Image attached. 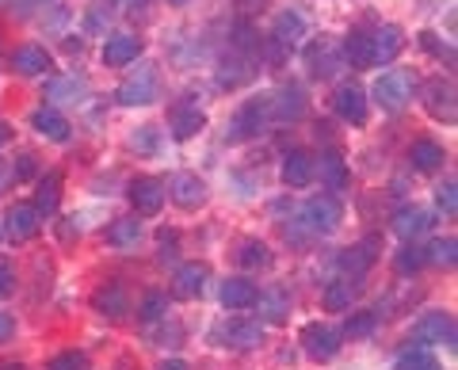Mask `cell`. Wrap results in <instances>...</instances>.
Listing matches in <instances>:
<instances>
[{"instance_id": "6da1fadb", "label": "cell", "mask_w": 458, "mask_h": 370, "mask_svg": "<svg viewBox=\"0 0 458 370\" xmlns=\"http://www.w3.org/2000/svg\"><path fill=\"white\" fill-rule=\"evenodd\" d=\"M375 104L382 111H390V115H397V111H405V104L412 99V77L405 73V69H390V73H382L375 80Z\"/></svg>"}, {"instance_id": "7a4b0ae2", "label": "cell", "mask_w": 458, "mask_h": 370, "mask_svg": "<svg viewBox=\"0 0 458 370\" xmlns=\"http://www.w3.org/2000/svg\"><path fill=\"white\" fill-rule=\"evenodd\" d=\"M165 198H168V183H165V180H157V176H138V180H131V203H134V210H138L141 218L161 214Z\"/></svg>"}, {"instance_id": "3957f363", "label": "cell", "mask_w": 458, "mask_h": 370, "mask_svg": "<svg viewBox=\"0 0 458 370\" xmlns=\"http://www.w3.org/2000/svg\"><path fill=\"white\" fill-rule=\"evenodd\" d=\"M157 99V69L153 65H141L138 73H131L119 84V104L126 107H146Z\"/></svg>"}, {"instance_id": "277c9868", "label": "cell", "mask_w": 458, "mask_h": 370, "mask_svg": "<svg viewBox=\"0 0 458 370\" xmlns=\"http://www.w3.org/2000/svg\"><path fill=\"white\" fill-rule=\"evenodd\" d=\"M340 218H344V210H340L336 195H313L306 203V225L313 233H333L340 225Z\"/></svg>"}, {"instance_id": "5b68a950", "label": "cell", "mask_w": 458, "mask_h": 370, "mask_svg": "<svg viewBox=\"0 0 458 370\" xmlns=\"http://www.w3.org/2000/svg\"><path fill=\"white\" fill-rule=\"evenodd\" d=\"M333 107H336V115H340L344 122H352V126H363L367 115H370L367 92L360 88V84H340L336 96H333Z\"/></svg>"}, {"instance_id": "8992f818", "label": "cell", "mask_w": 458, "mask_h": 370, "mask_svg": "<svg viewBox=\"0 0 458 370\" xmlns=\"http://www.w3.org/2000/svg\"><path fill=\"white\" fill-rule=\"evenodd\" d=\"M302 348H306L310 359L325 363V359H333V355L340 351V332L328 329V324H321V321H313V324L302 329Z\"/></svg>"}, {"instance_id": "52a82bcc", "label": "cell", "mask_w": 458, "mask_h": 370, "mask_svg": "<svg viewBox=\"0 0 458 370\" xmlns=\"http://www.w3.org/2000/svg\"><path fill=\"white\" fill-rule=\"evenodd\" d=\"M168 126H172V138L188 141V138H195V134L207 126V115H203V107H199V104H188V99H180V104L168 111Z\"/></svg>"}, {"instance_id": "ba28073f", "label": "cell", "mask_w": 458, "mask_h": 370, "mask_svg": "<svg viewBox=\"0 0 458 370\" xmlns=\"http://www.w3.org/2000/svg\"><path fill=\"white\" fill-rule=\"evenodd\" d=\"M412 336H417L420 344H447V348H454V317L451 313H424L420 324L412 329Z\"/></svg>"}, {"instance_id": "9c48e42d", "label": "cell", "mask_w": 458, "mask_h": 370, "mask_svg": "<svg viewBox=\"0 0 458 370\" xmlns=\"http://www.w3.org/2000/svg\"><path fill=\"white\" fill-rule=\"evenodd\" d=\"M168 195H172V203L183 206V210H199L207 203V183L199 180L195 172H180L176 180L168 183Z\"/></svg>"}, {"instance_id": "30bf717a", "label": "cell", "mask_w": 458, "mask_h": 370, "mask_svg": "<svg viewBox=\"0 0 458 370\" xmlns=\"http://www.w3.org/2000/svg\"><path fill=\"white\" fill-rule=\"evenodd\" d=\"M313 172H321V183L328 191L348 188V161H344L340 149H325L321 156H313Z\"/></svg>"}, {"instance_id": "8fae6325", "label": "cell", "mask_w": 458, "mask_h": 370, "mask_svg": "<svg viewBox=\"0 0 458 370\" xmlns=\"http://www.w3.org/2000/svg\"><path fill=\"white\" fill-rule=\"evenodd\" d=\"M378 248H382V240H378V237H363L360 245H352L348 252L340 256V267H344L348 275H363V272H370V267H375Z\"/></svg>"}, {"instance_id": "7c38bea8", "label": "cell", "mask_w": 458, "mask_h": 370, "mask_svg": "<svg viewBox=\"0 0 458 370\" xmlns=\"http://www.w3.org/2000/svg\"><path fill=\"white\" fill-rule=\"evenodd\" d=\"M313 153H306V149H291L283 156V183L286 188H310L313 183Z\"/></svg>"}, {"instance_id": "4fadbf2b", "label": "cell", "mask_w": 458, "mask_h": 370, "mask_svg": "<svg viewBox=\"0 0 458 370\" xmlns=\"http://www.w3.org/2000/svg\"><path fill=\"white\" fill-rule=\"evenodd\" d=\"M432 230V214L428 210H420V206H401L397 214H394V233L401 237V240H417L420 233H428Z\"/></svg>"}, {"instance_id": "5bb4252c", "label": "cell", "mask_w": 458, "mask_h": 370, "mask_svg": "<svg viewBox=\"0 0 458 370\" xmlns=\"http://www.w3.org/2000/svg\"><path fill=\"white\" fill-rule=\"evenodd\" d=\"M138 54H141V38L138 35H111L104 42V62L111 69H123V65L138 62Z\"/></svg>"}, {"instance_id": "9a60e30c", "label": "cell", "mask_w": 458, "mask_h": 370, "mask_svg": "<svg viewBox=\"0 0 458 370\" xmlns=\"http://www.w3.org/2000/svg\"><path fill=\"white\" fill-rule=\"evenodd\" d=\"M8 237L12 240H31L38 230H42V218H38V210L35 206H27V203H16L8 210Z\"/></svg>"}, {"instance_id": "2e32d148", "label": "cell", "mask_w": 458, "mask_h": 370, "mask_svg": "<svg viewBox=\"0 0 458 370\" xmlns=\"http://www.w3.org/2000/svg\"><path fill=\"white\" fill-rule=\"evenodd\" d=\"M264 111H267V104H260V99H252V104L241 107L233 115V122H229V141L252 138L256 130H260V122H264Z\"/></svg>"}, {"instance_id": "e0dca14e", "label": "cell", "mask_w": 458, "mask_h": 370, "mask_svg": "<svg viewBox=\"0 0 458 370\" xmlns=\"http://www.w3.org/2000/svg\"><path fill=\"white\" fill-rule=\"evenodd\" d=\"M401 46H405V31H401L397 23H386V27H378V31L370 35V50H375V65H378V62H394L397 54H401Z\"/></svg>"}, {"instance_id": "ac0fdd59", "label": "cell", "mask_w": 458, "mask_h": 370, "mask_svg": "<svg viewBox=\"0 0 458 370\" xmlns=\"http://www.w3.org/2000/svg\"><path fill=\"white\" fill-rule=\"evenodd\" d=\"M92 309L104 313V317H126V313H131V298H126L119 282H107V287H99L92 294Z\"/></svg>"}, {"instance_id": "d6986e66", "label": "cell", "mask_w": 458, "mask_h": 370, "mask_svg": "<svg viewBox=\"0 0 458 370\" xmlns=\"http://www.w3.org/2000/svg\"><path fill=\"white\" fill-rule=\"evenodd\" d=\"M8 62H12V69H16L20 77H38V73H47L50 69V54L42 46H16Z\"/></svg>"}, {"instance_id": "ffe728a7", "label": "cell", "mask_w": 458, "mask_h": 370, "mask_svg": "<svg viewBox=\"0 0 458 370\" xmlns=\"http://www.w3.org/2000/svg\"><path fill=\"white\" fill-rule=\"evenodd\" d=\"M424 96H428V111H432L436 119L454 122V84L451 80H432L424 88Z\"/></svg>"}, {"instance_id": "44dd1931", "label": "cell", "mask_w": 458, "mask_h": 370, "mask_svg": "<svg viewBox=\"0 0 458 370\" xmlns=\"http://www.w3.org/2000/svg\"><path fill=\"white\" fill-rule=\"evenodd\" d=\"M409 161H412V168H417V172H436V168H443V161H447V153H443L439 141L420 138V141H412Z\"/></svg>"}, {"instance_id": "7402d4cb", "label": "cell", "mask_w": 458, "mask_h": 370, "mask_svg": "<svg viewBox=\"0 0 458 370\" xmlns=\"http://www.w3.org/2000/svg\"><path fill=\"white\" fill-rule=\"evenodd\" d=\"M31 126L50 141H69V119L57 107H38L31 115Z\"/></svg>"}, {"instance_id": "603a6c76", "label": "cell", "mask_w": 458, "mask_h": 370, "mask_svg": "<svg viewBox=\"0 0 458 370\" xmlns=\"http://www.w3.org/2000/svg\"><path fill=\"white\" fill-rule=\"evenodd\" d=\"M207 279H210V272H207V264H183L180 272H176V298H199L207 290Z\"/></svg>"}, {"instance_id": "cb8c5ba5", "label": "cell", "mask_w": 458, "mask_h": 370, "mask_svg": "<svg viewBox=\"0 0 458 370\" xmlns=\"http://www.w3.org/2000/svg\"><path fill=\"white\" fill-rule=\"evenodd\" d=\"M256 282L249 279H225L222 282V306L225 309H252L256 306Z\"/></svg>"}, {"instance_id": "d4e9b609", "label": "cell", "mask_w": 458, "mask_h": 370, "mask_svg": "<svg viewBox=\"0 0 458 370\" xmlns=\"http://www.w3.org/2000/svg\"><path fill=\"white\" fill-rule=\"evenodd\" d=\"M57 203H62V172H47L38 180V191H35V210L38 218H50Z\"/></svg>"}, {"instance_id": "484cf974", "label": "cell", "mask_w": 458, "mask_h": 370, "mask_svg": "<svg viewBox=\"0 0 458 370\" xmlns=\"http://www.w3.org/2000/svg\"><path fill=\"white\" fill-rule=\"evenodd\" d=\"M340 50L336 46H328V42H318V46H310L306 50V65H310V73L313 77H333L336 69H340Z\"/></svg>"}, {"instance_id": "4316f807", "label": "cell", "mask_w": 458, "mask_h": 370, "mask_svg": "<svg viewBox=\"0 0 458 370\" xmlns=\"http://www.w3.org/2000/svg\"><path fill=\"white\" fill-rule=\"evenodd\" d=\"M340 58H348L355 69H370L375 65V50H370V35L367 31H352L344 38V54Z\"/></svg>"}, {"instance_id": "83f0119b", "label": "cell", "mask_w": 458, "mask_h": 370, "mask_svg": "<svg viewBox=\"0 0 458 370\" xmlns=\"http://www.w3.org/2000/svg\"><path fill=\"white\" fill-rule=\"evenodd\" d=\"M225 348H256L264 340V324H249V321H233L229 329L222 332Z\"/></svg>"}, {"instance_id": "f1b7e54d", "label": "cell", "mask_w": 458, "mask_h": 370, "mask_svg": "<svg viewBox=\"0 0 458 370\" xmlns=\"http://www.w3.org/2000/svg\"><path fill=\"white\" fill-rule=\"evenodd\" d=\"M271 107H276L279 119H302V115H306V92L298 88V84H291V88L279 92V99H276Z\"/></svg>"}, {"instance_id": "f546056e", "label": "cell", "mask_w": 458, "mask_h": 370, "mask_svg": "<svg viewBox=\"0 0 458 370\" xmlns=\"http://www.w3.org/2000/svg\"><path fill=\"white\" fill-rule=\"evenodd\" d=\"M107 240H111L114 248H134L138 240H141V222L138 218H119L107 230Z\"/></svg>"}, {"instance_id": "4dcf8cb0", "label": "cell", "mask_w": 458, "mask_h": 370, "mask_svg": "<svg viewBox=\"0 0 458 370\" xmlns=\"http://www.w3.org/2000/svg\"><path fill=\"white\" fill-rule=\"evenodd\" d=\"M306 35V20L298 16V12H283V16L276 20V42L279 46H291V42H298Z\"/></svg>"}, {"instance_id": "1f68e13d", "label": "cell", "mask_w": 458, "mask_h": 370, "mask_svg": "<svg viewBox=\"0 0 458 370\" xmlns=\"http://www.w3.org/2000/svg\"><path fill=\"white\" fill-rule=\"evenodd\" d=\"M241 267H249V272H256V267H267L271 264V252L264 240H241V252H237Z\"/></svg>"}, {"instance_id": "d6a6232c", "label": "cell", "mask_w": 458, "mask_h": 370, "mask_svg": "<svg viewBox=\"0 0 458 370\" xmlns=\"http://www.w3.org/2000/svg\"><path fill=\"white\" fill-rule=\"evenodd\" d=\"M321 302L328 313H344L352 306V282H328L325 294H321Z\"/></svg>"}, {"instance_id": "836d02e7", "label": "cell", "mask_w": 458, "mask_h": 370, "mask_svg": "<svg viewBox=\"0 0 458 370\" xmlns=\"http://www.w3.org/2000/svg\"><path fill=\"white\" fill-rule=\"evenodd\" d=\"M424 256H428L432 264H439V267H454V260H458V240H454V237H439Z\"/></svg>"}, {"instance_id": "e575fe53", "label": "cell", "mask_w": 458, "mask_h": 370, "mask_svg": "<svg viewBox=\"0 0 458 370\" xmlns=\"http://www.w3.org/2000/svg\"><path fill=\"white\" fill-rule=\"evenodd\" d=\"M424 264H428V256H424L420 245H405V248L397 252V272H401V275H417Z\"/></svg>"}, {"instance_id": "d590c367", "label": "cell", "mask_w": 458, "mask_h": 370, "mask_svg": "<svg viewBox=\"0 0 458 370\" xmlns=\"http://www.w3.org/2000/svg\"><path fill=\"white\" fill-rule=\"evenodd\" d=\"M84 96H89V88H84L81 80H54V84H50V99H65V104H84Z\"/></svg>"}, {"instance_id": "8d00e7d4", "label": "cell", "mask_w": 458, "mask_h": 370, "mask_svg": "<svg viewBox=\"0 0 458 370\" xmlns=\"http://www.w3.org/2000/svg\"><path fill=\"white\" fill-rule=\"evenodd\" d=\"M114 20V0H92V8H89V31H104V27Z\"/></svg>"}, {"instance_id": "74e56055", "label": "cell", "mask_w": 458, "mask_h": 370, "mask_svg": "<svg viewBox=\"0 0 458 370\" xmlns=\"http://www.w3.org/2000/svg\"><path fill=\"white\" fill-rule=\"evenodd\" d=\"M394 370H439V363H436V359H432V355H428L424 348H412V351L401 355Z\"/></svg>"}, {"instance_id": "f35d334b", "label": "cell", "mask_w": 458, "mask_h": 370, "mask_svg": "<svg viewBox=\"0 0 458 370\" xmlns=\"http://www.w3.org/2000/svg\"><path fill=\"white\" fill-rule=\"evenodd\" d=\"M256 302H260V309H264V317L267 321H286V298L279 294V290H271V294H256Z\"/></svg>"}, {"instance_id": "ab89813d", "label": "cell", "mask_w": 458, "mask_h": 370, "mask_svg": "<svg viewBox=\"0 0 458 370\" xmlns=\"http://www.w3.org/2000/svg\"><path fill=\"white\" fill-rule=\"evenodd\" d=\"M165 313H168V298L165 294H146V298H141V306H138L141 321H161Z\"/></svg>"}, {"instance_id": "60d3db41", "label": "cell", "mask_w": 458, "mask_h": 370, "mask_svg": "<svg viewBox=\"0 0 458 370\" xmlns=\"http://www.w3.org/2000/svg\"><path fill=\"white\" fill-rule=\"evenodd\" d=\"M375 324H378V317L375 313H355V317H348V324H344V336H370L375 332Z\"/></svg>"}, {"instance_id": "b9f144b4", "label": "cell", "mask_w": 458, "mask_h": 370, "mask_svg": "<svg viewBox=\"0 0 458 370\" xmlns=\"http://www.w3.org/2000/svg\"><path fill=\"white\" fill-rule=\"evenodd\" d=\"M436 203H439V210L447 218H454L458 214V195H454V180H447V183H439L436 188Z\"/></svg>"}, {"instance_id": "7bdbcfd3", "label": "cell", "mask_w": 458, "mask_h": 370, "mask_svg": "<svg viewBox=\"0 0 458 370\" xmlns=\"http://www.w3.org/2000/svg\"><path fill=\"white\" fill-rule=\"evenodd\" d=\"M47 370H84V359L77 351H62V355H54Z\"/></svg>"}, {"instance_id": "ee69618b", "label": "cell", "mask_w": 458, "mask_h": 370, "mask_svg": "<svg viewBox=\"0 0 458 370\" xmlns=\"http://www.w3.org/2000/svg\"><path fill=\"white\" fill-rule=\"evenodd\" d=\"M35 156L31 153H23L20 161H16V168H12V176H16V183H27V180H35Z\"/></svg>"}, {"instance_id": "f6af8a7d", "label": "cell", "mask_w": 458, "mask_h": 370, "mask_svg": "<svg viewBox=\"0 0 458 370\" xmlns=\"http://www.w3.org/2000/svg\"><path fill=\"white\" fill-rule=\"evenodd\" d=\"M131 146H134V149L153 153V149H157V130H153V126H141V130L131 138Z\"/></svg>"}, {"instance_id": "bcb514c9", "label": "cell", "mask_w": 458, "mask_h": 370, "mask_svg": "<svg viewBox=\"0 0 458 370\" xmlns=\"http://www.w3.org/2000/svg\"><path fill=\"white\" fill-rule=\"evenodd\" d=\"M12 290H16V272L8 260H0V298H8Z\"/></svg>"}, {"instance_id": "7dc6e473", "label": "cell", "mask_w": 458, "mask_h": 370, "mask_svg": "<svg viewBox=\"0 0 458 370\" xmlns=\"http://www.w3.org/2000/svg\"><path fill=\"white\" fill-rule=\"evenodd\" d=\"M12 336H16V321H12L8 313H0V344H8Z\"/></svg>"}, {"instance_id": "c3c4849f", "label": "cell", "mask_w": 458, "mask_h": 370, "mask_svg": "<svg viewBox=\"0 0 458 370\" xmlns=\"http://www.w3.org/2000/svg\"><path fill=\"white\" fill-rule=\"evenodd\" d=\"M176 256V233H161V260Z\"/></svg>"}, {"instance_id": "681fc988", "label": "cell", "mask_w": 458, "mask_h": 370, "mask_svg": "<svg viewBox=\"0 0 458 370\" xmlns=\"http://www.w3.org/2000/svg\"><path fill=\"white\" fill-rule=\"evenodd\" d=\"M8 141H12V122L0 119V146H8Z\"/></svg>"}, {"instance_id": "f907efd6", "label": "cell", "mask_w": 458, "mask_h": 370, "mask_svg": "<svg viewBox=\"0 0 458 370\" xmlns=\"http://www.w3.org/2000/svg\"><path fill=\"white\" fill-rule=\"evenodd\" d=\"M157 370H188V363H183V359H168V363H161Z\"/></svg>"}, {"instance_id": "816d5d0a", "label": "cell", "mask_w": 458, "mask_h": 370, "mask_svg": "<svg viewBox=\"0 0 458 370\" xmlns=\"http://www.w3.org/2000/svg\"><path fill=\"white\" fill-rule=\"evenodd\" d=\"M8 180H12V172H8V164H4V161H0V191H4V188H8Z\"/></svg>"}, {"instance_id": "f5cc1de1", "label": "cell", "mask_w": 458, "mask_h": 370, "mask_svg": "<svg viewBox=\"0 0 458 370\" xmlns=\"http://www.w3.org/2000/svg\"><path fill=\"white\" fill-rule=\"evenodd\" d=\"M20 4H38V0H20Z\"/></svg>"}, {"instance_id": "db71d44e", "label": "cell", "mask_w": 458, "mask_h": 370, "mask_svg": "<svg viewBox=\"0 0 458 370\" xmlns=\"http://www.w3.org/2000/svg\"><path fill=\"white\" fill-rule=\"evenodd\" d=\"M172 4H188V0H172Z\"/></svg>"}]
</instances>
